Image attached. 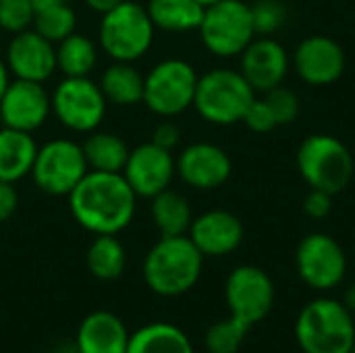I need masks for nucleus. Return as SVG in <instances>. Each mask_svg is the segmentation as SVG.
Segmentation results:
<instances>
[{"label": "nucleus", "mask_w": 355, "mask_h": 353, "mask_svg": "<svg viewBox=\"0 0 355 353\" xmlns=\"http://www.w3.org/2000/svg\"><path fill=\"white\" fill-rule=\"evenodd\" d=\"M175 169L185 185L200 191H210L223 187L229 181L233 164L229 154L220 146L198 141L187 146L179 154V158L175 160Z\"/></svg>", "instance_id": "nucleus-16"}, {"label": "nucleus", "mask_w": 355, "mask_h": 353, "mask_svg": "<svg viewBox=\"0 0 355 353\" xmlns=\"http://www.w3.org/2000/svg\"><path fill=\"white\" fill-rule=\"evenodd\" d=\"M98 62L96 44L83 33H71L58 42L56 48V69L64 77H89Z\"/></svg>", "instance_id": "nucleus-27"}, {"label": "nucleus", "mask_w": 355, "mask_h": 353, "mask_svg": "<svg viewBox=\"0 0 355 353\" xmlns=\"http://www.w3.org/2000/svg\"><path fill=\"white\" fill-rule=\"evenodd\" d=\"M297 169L312 189L341 193L354 179L355 162L349 148L335 135L314 133L297 150Z\"/></svg>", "instance_id": "nucleus-4"}, {"label": "nucleus", "mask_w": 355, "mask_h": 353, "mask_svg": "<svg viewBox=\"0 0 355 353\" xmlns=\"http://www.w3.org/2000/svg\"><path fill=\"white\" fill-rule=\"evenodd\" d=\"M75 25H77L75 10L67 2L44 8L35 12V19H33V29L52 44H58L67 35L75 33Z\"/></svg>", "instance_id": "nucleus-29"}, {"label": "nucleus", "mask_w": 355, "mask_h": 353, "mask_svg": "<svg viewBox=\"0 0 355 353\" xmlns=\"http://www.w3.org/2000/svg\"><path fill=\"white\" fill-rule=\"evenodd\" d=\"M295 266L300 279L308 287L331 291L345 279L347 256L335 237L327 233H310L297 246Z\"/></svg>", "instance_id": "nucleus-11"}, {"label": "nucleus", "mask_w": 355, "mask_h": 353, "mask_svg": "<svg viewBox=\"0 0 355 353\" xmlns=\"http://www.w3.org/2000/svg\"><path fill=\"white\" fill-rule=\"evenodd\" d=\"M293 67L308 85H331L345 73V50L329 35H310L293 52Z\"/></svg>", "instance_id": "nucleus-15"}, {"label": "nucleus", "mask_w": 355, "mask_h": 353, "mask_svg": "<svg viewBox=\"0 0 355 353\" xmlns=\"http://www.w3.org/2000/svg\"><path fill=\"white\" fill-rule=\"evenodd\" d=\"M37 144L31 133L10 127L0 129V181L17 183L31 173Z\"/></svg>", "instance_id": "nucleus-21"}, {"label": "nucleus", "mask_w": 355, "mask_h": 353, "mask_svg": "<svg viewBox=\"0 0 355 353\" xmlns=\"http://www.w3.org/2000/svg\"><path fill=\"white\" fill-rule=\"evenodd\" d=\"M204 48L218 58L239 56L256 37L250 2L218 0L204 8L198 27Z\"/></svg>", "instance_id": "nucleus-7"}, {"label": "nucleus", "mask_w": 355, "mask_h": 353, "mask_svg": "<svg viewBox=\"0 0 355 353\" xmlns=\"http://www.w3.org/2000/svg\"><path fill=\"white\" fill-rule=\"evenodd\" d=\"M204 4L198 0H150L146 10L154 27L164 31H193L204 17Z\"/></svg>", "instance_id": "nucleus-24"}, {"label": "nucleus", "mask_w": 355, "mask_h": 353, "mask_svg": "<svg viewBox=\"0 0 355 353\" xmlns=\"http://www.w3.org/2000/svg\"><path fill=\"white\" fill-rule=\"evenodd\" d=\"M8 83H10V71H8L6 62L0 58V98H2V94L6 92Z\"/></svg>", "instance_id": "nucleus-39"}, {"label": "nucleus", "mask_w": 355, "mask_h": 353, "mask_svg": "<svg viewBox=\"0 0 355 353\" xmlns=\"http://www.w3.org/2000/svg\"><path fill=\"white\" fill-rule=\"evenodd\" d=\"M198 2H202L204 6H208V4H214V2H218V0H198Z\"/></svg>", "instance_id": "nucleus-42"}, {"label": "nucleus", "mask_w": 355, "mask_h": 353, "mask_svg": "<svg viewBox=\"0 0 355 353\" xmlns=\"http://www.w3.org/2000/svg\"><path fill=\"white\" fill-rule=\"evenodd\" d=\"M198 79L187 60H160L144 77V104L160 117H177L193 106Z\"/></svg>", "instance_id": "nucleus-8"}, {"label": "nucleus", "mask_w": 355, "mask_h": 353, "mask_svg": "<svg viewBox=\"0 0 355 353\" xmlns=\"http://www.w3.org/2000/svg\"><path fill=\"white\" fill-rule=\"evenodd\" d=\"M256 92L239 71L214 69L198 79L193 106L198 114L218 127L241 123Z\"/></svg>", "instance_id": "nucleus-5"}, {"label": "nucleus", "mask_w": 355, "mask_h": 353, "mask_svg": "<svg viewBox=\"0 0 355 353\" xmlns=\"http://www.w3.org/2000/svg\"><path fill=\"white\" fill-rule=\"evenodd\" d=\"M137 196L123 173L87 171L69 193L73 218L94 235H116L135 216Z\"/></svg>", "instance_id": "nucleus-1"}, {"label": "nucleus", "mask_w": 355, "mask_h": 353, "mask_svg": "<svg viewBox=\"0 0 355 353\" xmlns=\"http://www.w3.org/2000/svg\"><path fill=\"white\" fill-rule=\"evenodd\" d=\"M19 206V193L15 189V183L0 181V223L8 221Z\"/></svg>", "instance_id": "nucleus-37"}, {"label": "nucleus", "mask_w": 355, "mask_h": 353, "mask_svg": "<svg viewBox=\"0 0 355 353\" xmlns=\"http://www.w3.org/2000/svg\"><path fill=\"white\" fill-rule=\"evenodd\" d=\"M4 62L15 79L44 83L56 71V48L35 29H25L8 42Z\"/></svg>", "instance_id": "nucleus-18"}, {"label": "nucleus", "mask_w": 355, "mask_h": 353, "mask_svg": "<svg viewBox=\"0 0 355 353\" xmlns=\"http://www.w3.org/2000/svg\"><path fill=\"white\" fill-rule=\"evenodd\" d=\"M52 112V98L44 83L15 79L0 98V121L4 127L33 133Z\"/></svg>", "instance_id": "nucleus-13"}, {"label": "nucleus", "mask_w": 355, "mask_h": 353, "mask_svg": "<svg viewBox=\"0 0 355 353\" xmlns=\"http://www.w3.org/2000/svg\"><path fill=\"white\" fill-rule=\"evenodd\" d=\"M52 112L75 133H92L106 114V98L89 77H64L52 92Z\"/></svg>", "instance_id": "nucleus-9"}, {"label": "nucleus", "mask_w": 355, "mask_h": 353, "mask_svg": "<svg viewBox=\"0 0 355 353\" xmlns=\"http://www.w3.org/2000/svg\"><path fill=\"white\" fill-rule=\"evenodd\" d=\"M127 353H193V345L175 325L152 322L129 337Z\"/></svg>", "instance_id": "nucleus-22"}, {"label": "nucleus", "mask_w": 355, "mask_h": 353, "mask_svg": "<svg viewBox=\"0 0 355 353\" xmlns=\"http://www.w3.org/2000/svg\"><path fill=\"white\" fill-rule=\"evenodd\" d=\"M250 8L256 35H272L287 21V4L283 0H254Z\"/></svg>", "instance_id": "nucleus-31"}, {"label": "nucleus", "mask_w": 355, "mask_h": 353, "mask_svg": "<svg viewBox=\"0 0 355 353\" xmlns=\"http://www.w3.org/2000/svg\"><path fill=\"white\" fill-rule=\"evenodd\" d=\"M129 333L123 320L106 310L92 312L77 331L79 353H127Z\"/></svg>", "instance_id": "nucleus-20"}, {"label": "nucleus", "mask_w": 355, "mask_h": 353, "mask_svg": "<svg viewBox=\"0 0 355 353\" xmlns=\"http://www.w3.org/2000/svg\"><path fill=\"white\" fill-rule=\"evenodd\" d=\"M35 10L29 0H0V27L8 33L25 31L33 25Z\"/></svg>", "instance_id": "nucleus-33"}, {"label": "nucleus", "mask_w": 355, "mask_h": 353, "mask_svg": "<svg viewBox=\"0 0 355 353\" xmlns=\"http://www.w3.org/2000/svg\"><path fill=\"white\" fill-rule=\"evenodd\" d=\"M100 89L106 102L116 106H133L144 102V77L131 62L114 60L100 79Z\"/></svg>", "instance_id": "nucleus-23"}, {"label": "nucleus", "mask_w": 355, "mask_h": 353, "mask_svg": "<svg viewBox=\"0 0 355 353\" xmlns=\"http://www.w3.org/2000/svg\"><path fill=\"white\" fill-rule=\"evenodd\" d=\"M202 266L204 256L189 235L160 237L144 260V279L154 293L175 298L200 281Z\"/></svg>", "instance_id": "nucleus-2"}, {"label": "nucleus", "mask_w": 355, "mask_h": 353, "mask_svg": "<svg viewBox=\"0 0 355 353\" xmlns=\"http://www.w3.org/2000/svg\"><path fill=\"white\" fill-rule=\"evenodd\" d=\"M349 353H355V341H354V347H352V352Z\"/></svg>", "instance_id": "nucleus-43"}, {"label": "nucleus", "mask_w": 355, "mask_h": 353, "mask_svg": "<svg viewBox=\"0 0 355 353\" xmlns=\"http://www.w3.org/2000/svg\"><path fill=\"white\" fill-rule=\"evenodd\" d=\"M250 329V325L235 316L218 320L206 333V350L210 353H237L241 350Z\"/></svg>", "instance_id": "nucleus-30"}, {"label": "nucleus", "mask_w": 355, "mask_h": 353, "mask_svg": "<svg viewBox=\"0 0 355 353\" xmlns=\"http://www.w3.org/2000/svg\"><path fill=\"white\" fill-rule=\"evenodd\" d=\"M179 141H181V131H179V127L175 123H168V121L160 123L156 127L154 135H152V144H156V146H160V148H164L168 152H173L179 146Z\"/></svg>", "instance_id": "nucleus-36"}, {"label": "nucleus", "mask_w": 355, "mask_h": 353, "mask_svg": "<svg viewBox=\"0 0 355 353\" xmlns=\"http://www.w3.org/2000/svg\"><path fill=\"white\" fill-rule=\"evenodd\" d=\"M304 212L314 221L327 218L333 212V193L310 187V191L304 198Z\"/></svg>", "instance_id": "nucleus-35"}, {"label": "nucleus", "mask_w": 355, "mask_h": 353, "mask_svg": "<svg viewBox=\"0 0 355 353\" xmlns=\"http://www.w3.org/2000/svg\"><path fill=\"white\" fill-rule=\"evenodd\" d=\"M81 148L89 171L123 173L129 158V146L125 139L108 131H92Z\"/></svg>", "instance_id": "nucleus-26"}, {"label": "nucleus", "mask_w": 355, "mask_h": 353, "mask_svg": "<svg viewBox=\"0 0 355 353\" xmlns=\"http://www.w3.org/2000/svg\"><path fill=\"white\" fill-rule=\"evenodd\" d=\"M264 100L270 106L279 127L281 125H291V123L297 121V117H300V98H297V94L293 89L277 85V87H272V89H268L264 94Z\"/></svg>", "instance_id": "nucleus-32"}, {"label": "nucleus", "mask_w": 355, "mask_h": 353, "mask_svg": "<svg viewBox=\"0 0 355 353\" xmlns=\"http://www.w3.org/2000/svg\"><path fill=\"white\" fill-rule=\"evenodd\" d=\"M154 23L146 6L123 0L100 19V46L112 60L133 62L141 58L154 42Z\"/></svg>", "instance_id": "nucleus-6"}, {"label": "nucleus", "mask_w": 355, "mask_h": 353, "mask_svg": "<svg viewBox=\"0 0 355 353\" xmlns=\"http://www.w3.org/2000/svg\"><path fill=\"white\" fill-rule=\"evenodd\" d=\"M189 239L202 256H227L243 241V223L229 210H208L193 218Z\"/></svg>", "instance_id": "nucleus-19"}, {"label": "nucleus", "mask_w": 355, "mask_h": 353, "mask_svg": "<svg viewBox=\"0 0 355 353\" xmlns=\"http://www.w3.org/2000/svg\"><path fill=\"white\" fill-rule=\"evenodd\" d=\"M29 2H31L33 10H35V12H40V10H44V8H50V6L62 4V2H67V0H29Z\"/></svg>", "instance_id": "nucleus-40"}, {"label": "nucleus", "mask_w": 355, "mask_h": 353, "mask_svg": "<svg viewBox=\"0 0 355 353\" xmlns=\"http://www.w3.org/2000/svg\"><path fill=\"white\" fill-rule=\"evenodd\" d=\"M241 123H245V127L254 133H270L275 127H279L277 119L264 98H254V102L248 106Z\"/></svg>", "instance_id": "nucleus-34"}, {"label": "nucleus", "mask_w": 355, "mask_h": 353, "mask_svg": "<svg viewBox=\"0 0 355 353\" xmlns=\"http://www.w3.org/2000/svg\"><path fill=\"white\" fill-rule=\"evenodd\" d=\"M89 171L83 148L71 139H52L37 148L31 177L48 196H69Z\"/></svg>", "instance_id": "nucleus-10"}, {"label": "nucleus", "mask_w": 355, "mask_h": 353, "mask_svg": "<svg viewBox=\"0 0 355 353\" xmlns=\"http://www.w3.org/2000/svg\"><path fill=\"white\" fill-rule=\"evenodd\" d=\"M121 2H123V0H85V4H87L92 10L100 12V15H106L108 10L116 8Z\"/></svg>", "instance_id": "nucleus-38"}, {"label": "nucleus", "mask_w": 355, "mask_h": 353, "mask_svg": "<svg viewBox=\"0 0 355 353\" xmlns=\"http://www.w3.org/2000/svg\"><path fill=\"white\" fill-rule=\"evenodd\" d=\"M225 300L231 316L254 327L264 320L275 306V283L266 270L243 264L237 266L225 283Z\"/></svg>", "instance_id": "nucleus-12"}, {"label": "nucleus", "mask_w": 355, "mask_h": 353, "mask_svg": "<svg viewBox=\"0 0 355 353\" xmlns=\"http://www.w3.org/2000/svg\"><path fill=\"white\" fill-rule=\"evenodd\" d=\"M127 254L114 235H96L87 250V268L100 281H114L123 275Z\"/></svg>", "instance_id": "nucleus-28"}, {"label": "nucleus", "mask_w": 355, "mask_h": 353, "mask_svg": "<svg viewBox=\"0 0 355 353\" xmlns=\"http://www.w3.org/2000/svg\"><path fill=\"white\" fill-rule=\"evenodd\" d=\"M343 304L347 306V310L352 312L355 316V283L349 285V289L345 291V300H343Z\"/></svg>", "instance_id": "nucleus-41"}, {"label": "nucleus", "mask_w": 355, "mask_h": 353, "mask_svg": "<svg viewBox=\"0 0 355 353\" xmlns=\"http://www.w3.org/2000/svg\"><path fill=\"white\" fill-rule=\"evenodd\" d=\"M295 339L304 353H349L355 341L354 314L339 300H312L297 316Z\"/></svg>", "instance_id": "nucleus-3"}, {"label": "nucleus", "mask_w": 355, "mask_h": 353, "mask_svg": "<svg viewBox=\"0 0 355 353\" xmlns=\"http://www.w3.org/2000/svg\"><path fill=\"white\" fill-rule=\"evenodd\" d=\"M239 73L254 87V92L266 94L268 89L283 85L289 73V54L281 42L272 35H260L250 42V46L239 54Z\"/></svg>", "instance_id": "nucleus-17"}, {"label": "nucleus", "mask_w": 355, "mask_h": 353, "mask_svg": "<svg viewBox=\"0 0 355 353\" xmlns=\"http://www.w3.org/2000/svg\"><path fill=\"white\" fill-rule=\"evenodd\" d=\"M175 173L173 154L152 141L129 150V158L123 166V177L135 196L150 200L168 189Z\"/></svg>", "instance_id": "nucleus-14"}, {"label": "nucleus", "mask_w": 355, "mask_h": 353, "mask_svg": "<svg viewBox=\"0 0 355 353\" xmlns=\"http://www.w3.org/2000/svg\"><path fill=\"white\" fill-rule=\"evenodd\" d=\"M152 221L162 237L185 235L193 223V212L183 193L164 189L152 198Z\"/></svg>", "instance_id": "nucleus-25"}]
</instances>
